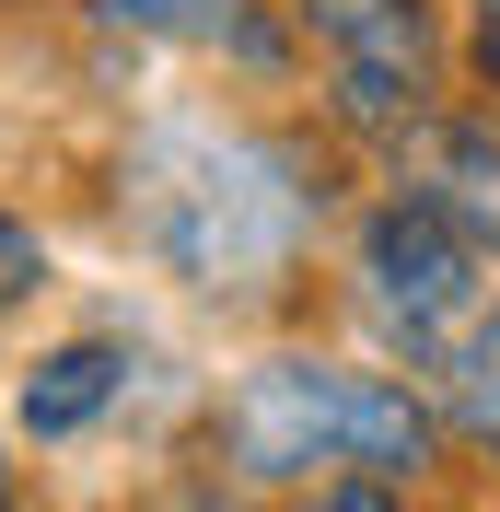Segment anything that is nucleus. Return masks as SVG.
<instances>
[{
  "instance_id": "nucleus-2",
  "label": "nucleus",
  "mask_w": 500,
  "mask_h": 512,
  "mask_svg": "<svg viewBox=\"0 0 500 512\" xmlns=\"http://www.w3.org/2000/svg\"><path fill=\"white\" fill-rule=\"evenodd\" d=\"M442 454V419L419 384L361 361L280 350L210 396V466L245 489H314V478H419Z\"/></svg>"
},
{
  "instance_id": "nucleus-10",
  "label": "nucleus",
  "mask_w": 500,
  "mask_h": 512,
  "mask_svg": "<svg viewBox=\"0 0 500 512\" xmlns=\"http://www.w3.org/2000/svg\"><path fill=\"white\" fill-rule=\"evenodd\" d=\"M35 280H47V245H35V222H12V210H0V303H24Z\"/></svg>"
},
{
  "instance_id": "nucleus-6",
  "label": "nucleus",
  "mask_w": 500,
  "mask_h": 512,
  "mask_svg": "<svg viewBox=\"0 0 500 512\" xmlns=\"http://www.w3.org/2000/svg\"><path fill=\"white\" fill-rule=\"evenodd\" d=\"M396 175L500 268V117H419L396 140Z\"/></svg>"
},
{
  "instance_id": "nucleus-5",
  "label": "nucleus",
  "mask_w": 500,
  "mask_h": 512,
  "mask_svg": "<svg viewBox=\"0 0 500 512\" xmlns=\"http://www.w3.org/2000/svg\"><path fill=\"white\" fill-rule=\"evenodd\" d=\"M94 12L117 35L221 59V70H245V82H291V12L280 0H94Z\"/></svg>"
},
{
  "instance_id": "nucleus-9",
  "label": "nucleus",
  "mask_w": 500,
  "mask_h": 512,
  "mask_svg": "<svg viewBox=\"0 0 500 512\" xmlns=\"http://www.w3.org/2000/svg\"><path fill=\"white\" fill-rule=\"evenodd\" d=\"M291 512H407V478H314Z\"/></svg>"
},
{
  "instance_id": "nucleus-11",
  "label": "nucleus",
  "mask_w": 500,
  "mask_h": 512,
  "mask_svg": "<svg viewBox=\"0 0 500 512\" xmlns=\"http://www.w3.org/2000/svg\"><path fill=\"white\" fill-rule=\"evenodd\" d=\"M466 59H477V82H489V94H500V0H489V12H477V35H466Z\"/></svg>"
},
{
  "instance_id": "nucleus-12",
  "label": "nucleus",
  "mask_w": 500,
  "mask_h": 512,
  "mask_svg": "<svg viewBox=\"0 0 500 512\" xmlns=\"http://www.w3.org/2000/svg\"><path fill=\"white\" fill-rule=\"evenodd\" d=\"M0 501H12V466H0Z\"/></svg>"
},
{
  "instance_id": "nucleus-8",
  "label": "nucleus",
  "mask_w": 500,
  "mask_h": 512,
  "mask_svg": "<svg viewBox=\"0 0 500 512\" xmlns=\"http://www.w3.org/2000/svg\"><path fill=\"white\" fill-rule=\"evenodd\" d=\"M117 396H128V350L117 338H59V350L24 373V431L35 443H82Z\"/></svg>"
},
{
  "instance_id": "nucleus-1",
  "label": "nucleus",
  "mask_w": 500,
  "mask_h": 512,
  "mask_svg": "<svg viewBox=\"0 0 500 512\" xmlns=\"http://www.w3.org/2000/svg\"><path fill=\"white\" fill-rule=\"evenodd\" d=\"M326 222V163L280 128L163 117L117 152V233L198 303H268Z\"/></svg>"
},
{
  "instance_id": "nucleus-7",
  "label": "nucleus",
  "mask_w": 500,
  "mask_h": 512,
  "mask_svg": "<svg viewBox=\"0 0 500 512\" xmlns=\"http://www.w3.org/2000/svg\"><path fill=\"white\" fill-rule=\"evenodd\" d=\"M419 396H431L442 443H466V454L500 466V303H489L477 326H454V338L419 361Z\"/></svg>"
},
{
  "instance_id": "nucleus-3",
  "label": "nucleus",
  "mask_w": 500,
  "mask_h": 512,
  "mask_svg": "<svg viewBox=\"0 0 500 512\" xmlns=\"http://www.w3.org/2000/svg\"><path fill=\"white\" fill-rule=\"evenodd\" d=\"M349 291H361L373 338L407 361V373H419V361H431L454 326L489 315V256L442 222L431 198H407V187H396L373 222H361V245H349Z\"/></svg>"
},
{
  "instance_id": "nucleus-4",
  "label": "nucleus",
  "mask_w": 500,
  "mask_h": 512,
  "mask_svg": "<svg viewBox=\"0 0 500 512\" xmlns=\"http://www.w3.org/2000/svg\"><path fill=\"white\" fill-rule=\"evenodd\" d=\"M280 12L314 35L338 128H361V140H407V128L431 117V82H442L431 0H280Z\"/></svg>"
}]
</instances>
